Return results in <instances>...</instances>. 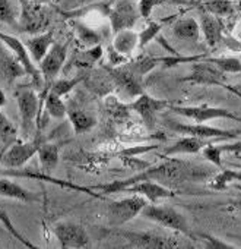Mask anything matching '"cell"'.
<instances>
[{
    "label": "cell",
    "instance_id": "obj_11",
    "mask_svg": "<svg viewBox=\"0 0 241 249\" xmlns=\"http://www.w3.org/2000/svg\"><path fill=\"white\" fill-rule=\"evenodd\" d=\"M43 142L44 141L40 135H37L32 141L31 140H24L21 142L16 141L2 156V160L0 161H2L5 167H11V169L22 167L38 153V148Z\"/></svg>",
    "mask_w": 241,
    "mask_h": 249
},
{
    "label": "cell",
    "instance_id": "obj_13",
    "mask_svg": "<svg viewBox=\"0 0 241 249\" xmlns=\"http://www.w3.org/2000/svg\"><path fill=\"white\" fill-rule=\"evenodd\" d=\"M53 233L62 248H85L89 245V234L85 227L73 221L56 223Z\"/></svg>",
    "mask_w": 241,
    "mask_h": 249
},
{
    "label": "cell",
    "instance_id": "obj_29",
    "mask_svg": "<svg viewBox=\"0 0 241 249\" xmlns=\"http://www.w3.org/2000/svg\"><path fill=\"white\" fill-rule=\"evenodd\" d=\"M234 182H241V170L238 172V170L224 169L209 182V186L215 191H222Z\"/></svg>",
    "mask_w": 241,
    "mask_h": 249
},
{
    "label": "cell",
    "instance_id": "obj_44",
    "mask_svg": "<svg viewBox=\"0 0 241 249\" xmlns=\"http://www.w3.org/2000/svg\"><path fill=\"white\" fill-rule=\"evenodd\" d=\"M235 88H237V89H238V91H241V82H240V84H238V85H237V87H235Z\"/></svg>",
    "mask_w": 241,
    "mask_h": 249
},
{
    "label": "cell",
    "instance_id": "obj_16",
    "mask_svg": "<svg viewBox=\"0 0 241 249\" xmlns=\"http://www.w3.org/2000/svg\"><path fill=\"white\" fill-rule=\"evenodd\" d=\"M224 73L209 60L199 62L194 65L192 75L184 78V81H192L194 84H205V85H221Z\"/></svg>",
    "mask_w": 241,
    "mask_h": 249
},
{
    "label": "cell",
    "instance_id": "obj_10",
    "mask_svg": "<svg viewBox=\"0 0 241 249\" xmlns=\"http://www.w3.org/2000/svg\"><path fill=\"white\" fill-rule=\"evenodd\" d=\"M170 106L171 104L167 100H160V98H155L146 92H142L128 107L132 108L133 111H136L141 116L142 122L145 123V126L152 131L157 126L160 113Z\"/></svg>",
    "mask_w": 241,
    "mask_h": 249
},
{
    "label": "cell",
    "instance_id": "obj_25",
    "mask_svg": "<svg viewBox=\"0 0 241 249\" xmlns=\"http://www.w3.org/2000/svg\"><path fill=\"white\" fill-rule=\"evenodd\" d=\"M67 119L72 124L75 134H78V135L89 132L96 124V119L91 113L83 111V110H69Z\"/></svg>",
    "mask_w": 241,
    "mask_h": 249
},
{
    "label": "cell",
    "instance_id": "obj_12",
    "mask_svg": "<svg viewBox=\"0 0 241 249\" xmlns=\"http://www.w3.org/2000/svg\"><path fill=\"white\" fill-rule=\"evenodd\" d=\"M139 17V6L135 0H117L110 12V25L112 33L133 28Z\"/></svg>",
    "mask_w": 241,
    "mask_h": 249
},
{
    "label": "cell",
    "instance_id": "obj_37",
    "mask_svg": "<svg viewBox=\"0 0 241 249\" xmlns=\"http://www.w3.org/2000/svg\"><path fill=\"white\" fill-rule=\"evenodd\" d=\"M165 2H167V0H139L138 6H139V14H141V17L145 18V19H148V18L152 15L154 9H155L157 6L165 3Z\"/></svg>",
    "mask_w": 241,
    "mask_h": 249
},
{
    "label": "cell",
    "instance_id": "obj_19",
    "mask_svg": "<svg viewBox=\"0 0 241 249\" xmlns=\"http://www.w3.org/2000/svg\"><path fill=\"white\" fill-rule=\"evenodd\" d=\"M111 49L122 56L132 54L136 49H139V33H136L133 28L114 33Z\"/></svg>",
    "mask_w": 241,
    "mask_h": 249
},
{
    "label": "cell",
    "instance_id": "obj_33",
    "mask_svg": "<svg viewBox=\"0 0 241 249\" xmlns=\"http://www.w3.org/2000/svg\"><path fill=\"white\" fill-rule=\"evenodd\" d=\"M83 78H85V76L80 75V76H75V78H72V79H59V81H54L53 85L50 87L48 92H53V94L60 95V97L67 95L79 82L83 81Z\"/></svg>",
    "mask_w": 241,
    "mask_h": 249
},
{
    "label": "cell",
    "instance_id": "obj_42",
    "mask_svg": "<svg viewBox=\"0 0 241 249\" xmlns=\"http://www.w3.org/2000/svg\"><path fill=\"white\" fill-rule=\"evenodd\" d=\"M31 2H34L37 5H47V3H50V0H31Z\"/></svg>",
    "mask_w": 241,
    "mask_h": 249
},
{
    "label": "cell",
    "instance_id": "obj_1",
    "mask_svg": "<svg viewBox=\"0 0 241 249\" xmlns=\"http://www.w3.org/2000/svg\"><path fill=\"white\" fill-rule=\"evenodd\" d=\"M168 159L170 160H165L161 164L152 166V167H149L135 176H130L128 179L98 185L91 189L101 191L99 194H104V195H111V194L123 192L133 183H138L142 180H155L160 183H162V182L178 183V182H187V180H200L209 175V172L208 170L205 172L203 167L194 166L189 161H183V160H177V159H171V157H168Z\"/></svg>",
    "mask_w": 241,
    "mask_h": 249
},
{
    "label": "cell",
    "instance_id": "obj_15",
    "mask_svg": "<svg viewBox=\"0 0 241 249\" xmlns=\"http://www.w3.org/2000/svg\"><path fill=\"white\" fill-rule=\"evenodd\" d=\"M111 76L115 82V85L122 89L125 94H128L129 97H138L139 94H142V88H141V78L139 75H136L130 68H128V65L125 63L123 66L115 68L111 71Z\"/></svg>",
    "mask_w": 241,
    "mask_h": 249
},
{
    "label": "cell",
    "instance_id": "obj_24",
    "mask_svg": "<svg viewBox=\"0 0 241 249\" xmlns=\"http://www.w3.org/2000/svg\"><path fill=\"white\" fill-rule=\"evenodd\" d=\"M38 159H40V164H41V170L44 175H51L57 164H59V147L56 144H50V142H43L38 148Z\"/></svg>",
    "mask_w": 241,
    "mask_h": 249
},
{
    "label": "cell",
    "instance_id": "obj_4",
    "mask_svg": "<svg viewBox=\"0 0 241 249\" xmlns=\"http://www.w3.org/2000/svg\"><path fill=\"white\" fill-rule=\"evenodd\" d=\"M148 199L142 195L132 194V196L112 201L107 207V218L112 227L123 226L139 217L142 210L148 205Z\"/></svg>",
    "mask_w": 241,
    "mask_h": 249
},
{
    "label": "cell",
    "instance_id": "obj_17",
    "mask_svg": "<svg viewBox=\"0 0 241 249\" xmlns=\"http://www.w3.org/2000/svg\"><path fill=\"white\" fill-rule=\"evenodd\" d=\"M210 140H203L199 137H192V135H184L183 138L177 140L173 145H170L164 151V157H176V156H183V154H199Z\"/></svg>",
    "mask_w": 241,
    "mask_h": 249
},
{
    "label": "cell",
    "instance_id": "obj_34",
    "mask_svg": "<svg viewBox=\"0 0 241 249\" xmlns=\"http://www.w3.org/2000/svg\"><path fill=\"white\" fill-rule=\"evenodd\" d=\"M167 21H162V22H151L148 25V28H145L142 33H139V49H144L146 44H149L155 37L157 34L161 31V28L164 27Z\"/></svg>",
    "mask_w": 241,
    "mask_h": 249
},
{
    "label": "cell",
    "instance_id": "obj_31",
    "mask_svg": "<svg viewBox=\"0 0 241 249\" xmlns=\"http://www.w3.org/2000/svg\"><path fill=\"white\" fill-rule=\"evenodd\" d=\"M206 60L213 63L222 73H241V60L237 57H215Z\"/></svg>",
    "mask_w": 241,
    "mask_h": 249
},
{
    "label": "cell",
    "instance_id": "obj_6",
    "mask_svg": "<svg viewBox=\"0 0 241 249\" xmlns=\"http://www.w3.org/2000/svg\"><path fill=\"white\" fill-rule=\"evenodd\" d=\"M167 126L177 134L183 135H192V137H199L203 140H234L241 135V129H221V128H213L208 126L205 123H181L176 120H167Z\"/></svg>",
    "mask_w": 241,
    "mask_h": 249
},
{
    "label": "cell",
    "instance_id": "obj_18",
    "mask_svg": "<svg viewBox=\"0 0 241 249\" xmlns=\"http://www.w3.org/2000/svg\"><path fill=\"white\" fill-rule=\"evenodd\" d=\"M0 196L16 199L24 204H32L40 199V196L35 195L34 192H30L19 183H16L11 179H6V178H0Z\"/></svg>",
    "mask_w": 241,
    "mask_h": 249
},
{
    "label": "cell",
    "instance_id": "obj_40",
    "mask_svg": "<svg viewBox=\"0 0 241 249\" xmlns=\"http://www.w3.org/2000/svg\"><path fill=\"white\" fill-rule=\"evenodd\" d=\"M234 37L241 43V21L235 25V28H234Z\"/></svg>",
    "mask_w": 241,
    "mask_h": 249
},
{
    "label": "cell",
    "instance_id": "obj_9",
    "mask_svg": "<svg viewBox=\"0 0 241 249\" xmlns=\"http://www.w3.org/2000/svg\"><path fill=\"white\" fill-rule=\"evenodd\" d=\"M0 43H2L5 47H8L12 54L16 57V60L22 65V68L25 69L27 75L31 76L32 79V84L37 87L43 82V76H41V72H40V68H37V63L34 62L30 50L27 49L25 43H22L19 38L11 36V34H6V33H2L0 31Z\"/></svg>",
    "mask_w": 241,
    "mask_h": 249
},
{
    "label": "cell",
    "instance_id": "obj_2",
    "mask_svg": "<svg viewBox=\"0 0 241 249\" xmlns=\"http://www.w3.org/2000/svg\"><path fill=\"white\" fill-rule=\"evenodd\" d=\"M141 217H144L149 221H154L162 227H167L170 230L178 231L184 236L194 237L189 227L186 217L170 205H158L157 202L155 204L148 202V205L142 210Z\"/></svg>",
    "mask_w": 241,
    "mask_h": 249
},
{
    "label": "cell",
    "instance_id": "obj_43",
    "mask_svg": "<svg viewBox=\"0 0 241 249\" xmlns=\"http://www.w3.org/2000/svg\"><path fill=\"white\" fill-rule=\"evenodd\" d=\"M235 205H237L238 208H241V196H240V198H238V199L235 201Z\"/></svg>",
    "mask_w": 241,
    "mask_h": 249
},
{
    "label": "cell",
    "instance_id": "obj_28",
    "mask_svg": "<svg viewBox=\"0 0 241 249\" xmlns=\"http://www.w3.org/2000/svg\"><path fill=\"white\" fill-rule=\"evenodd\" d=\"M43 107H44L46 113L50 117H53V119L62 120V119H64L67 116V108H66V104L63 103L62 97L60 95H56L53 92H47V95L44 98V103H43Z\"/></svg>",
    "mask_w": 241,
    "mask_h": 249
},
{
    "label": "cell",
    "instance_id": "obj_32",
    "mask_svg": "<svg viewBox=\"0 0 241 249\" xmlns=\"http://www.w3.org/2000/svg\"><path fill=\"white\" fill-rule=\"evenodd\" d=\"M209 14L221 18V17H229L234 14L235 6L229 2V0H209L205 5Z\"/></svg>",
    "mask_w": 241,
    "mask_h": 249
},
{
    "label": "cell",
    "instance_id": "obj_5",
    "mask_svg": "<svg viewBox=\"0 0 241 249\" xmlns=\"http://www.w3.org/2000/svg\"><path fill=\"white\" fill-rule=\"evenodd\" d=\"M66 53H67V44L54 43L53 47L48 50V53L44 56V59L40 62V72H41L43 82L46 87L40 97V120H41V110H43L44 98L66 62ZM38 128H40V124H38Z\"/></svg>",
    "mask_w": 241,
    "mask_h": 249
},
{
    "label": "cell",
    "instance_id": "obj_7",
    "mask_svg": "<svg viewBox=\"0 0 241 249\" xmlns=\"http://www.w3.org/2000/svg\"><path fill=\"white\" fill-rule=\"evenodd\" d=\"M114 234L120 236L128 242L132 248H148V249H168L177 248L178 239L168 234H160L155 231H128V230H115Z\"/></svg>",
    "mask_w": 241,
    "mask_h": 249
},
{
    "label": "cell",
    "instance_id": "obj_39",
    "mask_svg": "<svg viewBox=\"0 0 241 249\" xmlns=\"http://www.w3.org/2000/svg\"><path fill=\"white\" fill-rule=\"evenodd\" d=\"M219 87H224V88H225L226 91L232 92L234 95H237V97H238V98L241 100V91H238V89H237V88H235L234 85H228V84H224V82H222V84H221Z\"/></svg>",
    "mask_w": 241,
    "mask_h": 249
},
{
    "label": "cell",
    "instance_id": "obj_27",
    "mask_svg": "<svg viewBox=\"0 0 241 249\" xmlns=\"http://www.w3.org/2000/svg\"><path fill=\"white\" fill-rule=\"evenodd\" d=\"M19 0H0V24L16 27L21 18Z\"/></svg>",
    "mask_w": 241,
    "mask_h": 249
},
{
    "label": "cell",
    "instance_id": "obj_3",
    "mask_svg": "<svg viewBox=\"0 0 241 249\" xmlns=\"http://www.w3.org/2000/svg\"><path fill=\"white\" fill-rule=\"evenodd\" d=\"M18 110L21 117V137L30 140L35 126L40 124V97L32 88H21L16 94Z\"/></svg>",
    "mask_w": 241,
    "mask_h": 249
},
{
    "label": "cell",
    "instance_id": "obj_22",
    "mask_svg": "<svg viewBox=\"0 0 241 249\" xmlns=\"http://www.w3.org/2000/svg\"><path fill=\"white\" fill-rule=\"evenodd\" d=\"M0 73L6 78L8 82H12L14 79L27 75L22 65L16 60V57L8 47L6 50H2V53H0Z\"/></svg>",
    "mask_w": 241,
    "mask_h": 249
},
{
    "label": "cell",
    "instance_id": "obj_30",
    "mask_svg": "<svg viewBox=\"0 0 241 249\" xmlns=\"http://www.w3.org/2000/svg\"><path fill=\"white\" fill-rule=\"evenodd\" d=\"M18 141V129L11 122V119L0 111V142H3L6 147L12 145Z\"/></svg>",
    "mask_w": 241,
    "mask_h": 249
},
{
    "label": "cell",
    "instance_id": "obj_21",
    "mask_svg": "<svg viewBox=\"0 0 241 249\" xmlns=\"http://www.w3.org/2000/svg\"><path fill=\"white\" fill-rule=\"evenodd\" d=\"M200 30L205 36V41L209 47H215L222 40L224 25L221 19L209 12L200 15Z\"/></svg>",
    "mask_w": 241,
    "mask_h": 249
},
{
    "label": "cell",
    "instance_id": "obj_35",
    "mask_svg": "<svg viewBox=\"0 0 241 249\" xmlns=\"http://www.w3.org/2000/svg\"><path fill=\"white\" fill-rule=\"evenodd\" d=\"M102 56V47L98 46H92L91 49H88L86 52H83L79 57H78V63L80 66H89L92 63H96Z\"/></svg>",
    "mask_w": 241,
    "mask_h": 249
},
{
    "label": "cell",
    "instance_id": "obj_36",
    "mask_svg": "<svg viewBox=\"0 0 241 249\" xmlns=\"http://www.w3.org/2000/svg\"><path fill=\"white\" fill-rule=\"evenodd\" d=\"M76 33H78V37L80 38V41L88 44V46H91V47L92 46H98V43L101 40L99 36L94 30H91V28H88L86 25H82V24H78Z\"/></svg>",
    "mask_w": 241,
    "mask_h": 249
},
{
    "label": "cell",
    "instance_id": "obj_14",
    "mask_svg": "<svg viewBox=\"0 0 241 249\" xmlns=\"http://www.w3.org/2000/svg\"><path fill=\"white\" fill-rule=\"evenodd\" d=\"M125 192L142 195V196H145L152 204L160 202L162 199H168V198H174L176 196V192H173L171 189L165 188L162 183L155 182V180H142V182L133 183Z\"/></svg>",
    "mask_w": 241,
    "mask_h": 249
},
{
    "label": "cell",
    "instance_id": "obj_38",
    "mask_svg": "<svg viewBox=\"0 0 241 249\" xmlns=\"http://www.w3.org/2000/svg\"><path fill=\"white\" fill-rule=\"evenodd\" d=\"M205 240H206V248H212V249H228V248H234L232 245H229V243H224V242H221L219 239H216V237H213V236H209V234H203L202 236Z\"/></svg>",
    "mask_w": 241,
    "mask_h": 249
},
{
    "label": "cell",
    "instance_id": "obj_23",
    "mask_svg": "<svg viewBox=\"0 0 241 249\" xmlns=\"http://www.w3.org/2000/svg\"><path fill=\"white\" fill-rule=\"evenodd\" d=\"M200 24L193 18H183L174 22L173 34L186 41H197L200 37Z\"/></svg>",
    "mask_w": 241,
    "mask_h": 249
},
{
    "label": "cell",
    "instance_id": "obj_41",
    "mask_svg": "<svg viewBox=\"0 0 241 249\" xmlns=\"http://www.w3.org/2000/svg\"><path fill=\"white\" fill-rule=\"evenodd\" d=\"M8 98H6V94L3 92V89H0V107H3L6 104Z\"/></svg>",
    "mask_w": 241,
    "mask_h": 249
},
{
    "label": "cell",
    "instance_id": "obj_26",
    "mask_svg": "<svg viewBox=\"0 0 241 249\" xmlns=\"http://www.w3.org/2000/svg\"><path fill=\"white\" fill-rule=\"evenodd\" d=\"M228 151H241V144H228V145H221V144H213L209 142L203 150H202V156L205 160L210 161L213 166L216 167H222V154L228 153Z\"/></svg>",
    "mask_w": 241,
    "mask_h": 249
},
{
    "label": "cell",
    "instance_id": "obj_20",
    "mask_svg": "<svg viewBox=\"0 0 241 249\" xmlns=\"http://www.w3.org/2000/svg\"><path fill=\"white\" fill-rule=\"evenodd\" d=\"M53 44H54V31L53 30L37 34L25 41V46L30 50L31 56L37 65H40V62L44 59V56L53 47Z\"/></svg>",
    "mask_w": 241,
    "mask_h": 249
},
{
    "label": "cell",
    "instance_id": "obj_8",
    "mask_svg": "<svg viewBox=\"0 0 241 249\" xmlns=\"http://www.w3.org/2000/svg\"><path fill=\"white\" fill-rule=\"evenodd\" d=\"M170 110L193 120L194 123H205L215 119H229L241 122V117L225 107H210V106H170Z\"/></svg>",
    "mask_w": 241,
    "mask_h": 249
}]
</instances>
